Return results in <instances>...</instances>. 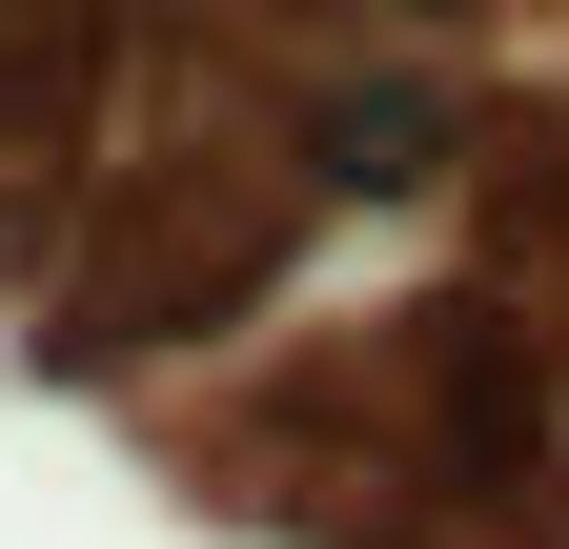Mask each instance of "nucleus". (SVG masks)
I'll use <instances>...</instances> for the list:
<instances>
[{"mask_svg":"<svg viewBox=\"0 0 569 549\" xmlns=\"http://www.w3.org/2000/svg\"><path fill=\"white\" fill-rule=\"evenodd\" d=\"M306 183L326 203H427L448 183V82H407V61L387 82H326L306 102Z\"/></svg>","mask_w":569,"mask_h":549,"instance_id":"nucleus-1","label":"nucleus"}]
</instances>
